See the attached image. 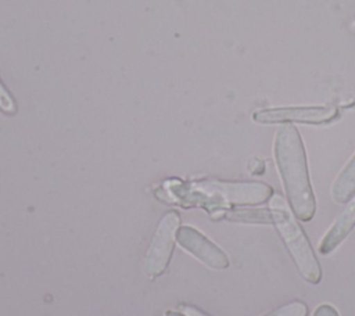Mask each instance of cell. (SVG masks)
<instances>
[{
  "mask_svg": "<svg viewBox=\"0 0 355 316\" xmlns=\"http://www.w3.org/2000/svg\"><path fill=\"white\" fill-rule=\"evenodd\" d=\"M273 154L290 209L297 219L311 220L316 212V200L309 179L302 137L294 125L286 123L277 129Z\"/></svg>",
  "mask_w": 355,
  "mask_h": 316,
  "instance_id": "obj_1",
  "label": "cell"
},
{
  "mask_svg": "<svg viewBox=\"0 0 355 316\" xmlns=\"http://www.w3.org/2000/svg\"><path fill=\"white\" fill-rule=\"evenodd\" d=\"M273 194V188L262 182L201 180L173 187L182 207H201L212 215L232 207L263 204Z\"/></svg>",
  "mask_w": 355,
  "mask_h": 316,
  "instance_id": "obj_2",
  "label": "cell"
},
{
  "mask_svg": "<svg viewBox=\"0 0 355 316\" xmlns=\"http://www.w3.org/2000/svg\"><path fill=\"white\" fill-rule=\"evenodd\" d=\"M269 201L273 216L272 225L279 231L300 274L308 283L318 284L322 280V267L305 231L290 209L288 202L280 194H273Z\"/></svg>",
  "mask_w": 355,
  "mask_h": 316,
  "instance_id": "obj_3",
  "label": "cell"
},
{
  "mask_svg": "<svg viewBox=\"0 0 355 316\" xmlns=\"http://www.w3.org/2000/svg\"><path fill=\"white\" fill-rule=\"evenodd\" d=\"M338 109L330 105H301V107H273L262 108L252 114V121L261 125L306 123L323 125L334 121Z\"/></svg>",
  "mask_w": 355,
  "mask_h": 316,
  "instance_id": "obj_4",
  "label": "cell"
},
{
  "mask_svg": "<svg viewBox=\"0 0 355 316\" xmlns=\"http://www.w3.org/2000/svg\"><path fill=\"white\" fill-rule=\"evenodd\" d=\"M179 222V213L175 211L168 212L161 220L146 256V272L148 276H158L166 269L173 252Z\"/></svg>",
  "mask_w": 355,
  "mask_h": 316,
  "instance_id": "obj_5",
  "label": "cell"
},
{
  "mask_svg": "<svg viewBox=\"0 0 355 316\" xmlns=\"http://www.w3.org/2000/svg\"><path fill=\"white\" fill-rule=\"evenodd\" d=\"M176 240L186 251L198 258L207 266L212 269H226L229 266L227 255L191 226L179 227Z\"/></svg>",
  "mask_w": 355,
  "mask_h": 316,
  "instance_id": "obj_6",
  "label": "cell"
},
{
  "mask_svg": "<svg viewBox=\"0 0 355 316\" xmlns=\"http://www.w3.org/2000/svg\"><path fill=\"white\" fill-rule=\"evenodd\" d=\"M355 227V195L347 202V207L340 213V216L334 220V223L329 227V230L322 237L319 243V252L322 255H327L333 252L352 231Z\"/></svg>",
  "mask_w": 355,
  "mask_h": 316,
  "instance_id": "obj_7",
  "label": "cell"
},
{
  "mask_svg": "<svg viewBox=\"0 0 355 316\" xmlns=\"http://www.w3.org/2000/svg\"><path fill=\"white\" fill-rule=\"evenodd\" d=\"M355 195V154L337 175L331 186V198L337 204H347Z\"/></svg>",
  "mask_w": 355,
  "mask_h": 316,
  "instance_id": "obj_8",
  "label": "cell"
},
{
  "mask_svg": "<svg viewBox=\"0 0 355 316\" xmlns=\"http://www.w3.org/2000/svg\"><path fill=\"white\" fill-rule=\"evenodd\" d=\"M223 219L241 223H273L270 208H232L220 212Z\"/></svg>",
  "mask_w": 355,
  "mask_h": 316,
  "instance_id": "obj_9",
  "label": "cell"
},
{
  "mask_svg": "<svg viewBox=\"0 0 355 316\" xmlns=\"http://www.w3.org/2000/svg\"><path fill=\"white\" fill-rule=\"evenodd\" d=\"M263 316H308V308L301 301H293Z\"/></svg>",
  "mask_w": 355,
  "mask_h": 316,
  "instance_id": "obj_10",
  "label": "cell"
},
{
  "mask_svg": "<svg viewBox=\"0 0 355 316\" xmlns=\"http://www.w3.org/2000/svg\"><path fill=\"white\" fill-rule=\"evenodd\" d=\"M0 109L6 114H15L17 111V105L11 97V94L8 93V90L6 89V86L0 82Z\"/></svg>",
  "mask_w": 355,
  "mask_h": 316,
  "instance_id": "obj_11",
  "label": "cell"
},
{
  "mask_svg": "<svg viewBox=\"0 0 355 316\" xmlns=\"http://www.w3.org/2000/svg\"><path fill=\"white\" fill-rule=\"evenodd\" d=\"M313 316H340L338 312L336 310V308H333L331 305L329 304H322L319 305L315 312H313Z\"/></svg>",
  "mask_w": 355,
  "mask_h": 316,
  "instance_id": "obj_12",
  "label": "cell"
},
{
  "mask_svg": "<svg viewBox=\"0 0 355 316\" xmlns=\"http://www.w3.org/2000/svg\"><path fill=\"white\" fill-rule=\"evenodd\" d=\"M180 309H182L184 316H208L207 313H204L202 310H200V309H197L194 306H187L186 305V306H182Z\"/></svg>",
  "mask_w": 355,
  "mask_h": 316,
  "instance_id": "obj_13",
  "label": "cell"
},
{
  "mask_svg": "<svg viewBox=\"0 0 355 316\" xmlns=\"http://www.w3.org/2000/svg\"><path fill=\"white\" fill-rule=\"evenodd\" d=\"M165 316H184V315H182V313H178V312H166L165 313Z\"/></svg>",
  "mask_w": 355,
  "mask_h": 316,
  "instance_id": "obj_14",
  "label": "cell"
}]
</instances>
